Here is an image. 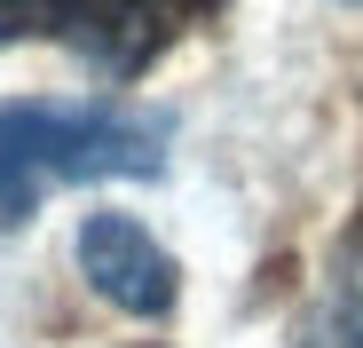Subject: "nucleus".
Listing matches in <instances>:
<instances>
[{
	"label": "nucleus",
	"mask_w": 363,
	"mask_h": 348,
	"mask_svg": "<svg viewBox=\"0 0 363 348\" xmlns=\"http://www.w3.org/2000/svg\"><path fill=\"white\" fill-rule=\"evenodd\" d=\"M174 111L127 95H16L0 103V229L32 222L55 183H150L166 174Z\"/></svg>",
	"instance_id": "1"
},
{
	"label": "nucleus",
	"mask_w": 363,
	"mask_h": 348,
	"mask_svg": "<svg viewBox=\"0 0 363 348\" xmlns=\"http://www.w3.org/2000/svg\"><path fill=\"white\" fill-rule=\"evenodd\" d=\"M0 40H64L95 72L135 80L158 64L166 16L158 0H0Z\"/></svg>",
	"instance_id": "2"
},
{
	"label": "nucleus",
	"mask_w": 363,
	"mask_h": 348,
	"mask_svg": "<svg viewBox=\"0 0 363 348\" xmlns=\"http://www.w3.org/2000/svg\"><path fill=\"white\" fill-rule=\"evenodd\" d=\"M79 277L127 317H166L182 301V269L135 214H87L79 222Z\"/></svg>",
	"instance_id": "3"
},
{
	"label": "nucleus",
	"mask_w": 363,
	"mask_h": 348,
	"mask_svg": "<svg viewBox=\"0 0 363 348\" xmlns=\"http://www.w3.org/2000/svg\"><path fill=\"white\" fill-rule=\"evenodd\" d=\"M332 340L363 348V206H355V222L332 246Z\"/></svg>",
	"instance_id": "4"
},
{
	"label": "nucleus",
	"mask_w": 363,
	"mask_h": 348,
	"mask_svg": "<svg viewBox=\"0 0 363 348\" xmlns=\"http://www.w3.org/2000/svg\"><path fill=\"white\" fill-rule=\"evenodd\" d=\"M166 9H182V16H213L221 0H166Z\"/></svg>",
	"instance_id": "5"
}]
</instances>
